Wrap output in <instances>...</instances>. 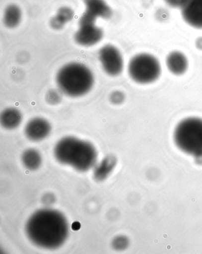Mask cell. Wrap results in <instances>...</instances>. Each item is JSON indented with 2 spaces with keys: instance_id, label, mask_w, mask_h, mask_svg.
<instances>
[{
  "instance_id": "cell-4",
  "label": "cell",
  "mask_w": 202,
  "mask_h": 254,
  "mask_svg": "<svg viewBox=\"0 0 202 254\" xmlns=\"http://www.w3.org/2000/svg\"><path fill=\"white\" fill-rule=\"evenodd\" d=\"M174 140L178 148L195 157H202V119H183L174 131Z\"/></svg>"
},
{
  "instance_id": "cell-12",
  "label": "cell",
  "mask_w": 202,
  "mask_h": 254,
  "mask_svg": "<svg viewBox=\"0 0 202 254\" xmlns=\"http://www.w3.org/2000/svg\"><path fill=\"white\" fill-rule=\"evenodd\" d=\"M23 116L19 110L14 108L4 109L0 116L1 126L7 130L16 129L21 124Z\"/></svg>"
},
{
  "instance_id": "cell-1",
  "label": "cell",
  "mask_w": 202,
  "mask_h": 254,
  "mask_svg": "<svg viewBox=\"0 0 202 254\" xmlns=\"http://www.w3.org/2000/svg\"><path fill=\"white\" fill-rule=\"evenodd\" d=\"M26 234L36 246L57 249L65 243L69 234L66 216L59 211L44 209L33 213L26 222Z\"/></svg>"
},
{
  "instance_id": "cell-17",
  "label": "cell",
  "mask_w": 202,
  "mask_h": 254,
  "mask_svg": "<svg viewBox=\"0 0 202 254\" xmlns=\"http://www.w3.org/2000/svg\"><path fill=\"white\" fill-rule=\"evenodd\" d=\"M127 241L124 237H117L113 239L112 247L116 250L120 251L124 250L127 247Z\"/></svg>"
},
{
  "instance_id": "cell-15",
  "label": "cell",
  "mask_w": 202,
  "mask_h": 254,
  "mask_svg": "<svg viewBox=\"0 0 202 254\" xmlns=\"http://www.w3.org/2000/svg\"><path fill=\"white\" fill-rule=\"evenodd\" d=\"M21 19L20 9L15 5L8 6L4 13V24L9 28H14L20 24Z\"/></svg>"
},
{
  "instance_id": "cell-14",
  "label": "cell",
  "mask_w": 202,
  "mask_h": 254,
  "mask_svg": "<svg viewBox=\"0 0 202 254\" xmlns=\"http://www.w3.org/2000/svg\"><path fill=\"white\" fill-rule=\"evenodd\" d=\"M24 167L30 171H36L41 166L42 158L38 150L29 148L25 150L21 155Z\"/></svg>"
},
{
  "instance_id": "cell-16",
  "label": "cell",
  "mask_w": 202,
  "mask_h": 254,
  "mask_svg": "<svg viewBox=\"0 0 202 254\" xmlns=\"http://www.w3.org/2000/svg\"><path fill=\"white\" fill-rule=\"evenodd\" d=\"M57 18L65 24L72 19L73 13L71 9L68 7H63L60 9L56 16Z\"/></svg>"
},
{
  "instance_id": "cell-8",
  "label": "cell",
  "mask_w": 202,
  "mask_h": 254,
  "mask_svg": "<svg viewBox=\"0 0 202 254\" xmlns=\"http://www.w3.org/2000/svg\"><path fill=\"white\" fill-rule=\"evenodd\" d=\"M184 21L197 29H202V0H183L180 8Z\"/></svg>"
},
{
  "instance_id": "cell-18",
  "label": "cell",
  "mask_w": 202,
  "mask_h": 254,
  "mask_svg": "<svg viewBox=\"0 0 202 254\" xmlns=\"http://www.w3.org/2000/svg\"><path fill=\"white\" fill-rule=\"evenodd\" d=\"M166 4L171 8H180L183 0H164Z\"/></svg>"
},
{
  "instance_id": "cell-2",
  "label": "cell",
  "mask_w": 202,
  "mask_h": 254,
  "mask_svg": "<svg viewBox=\"0 0 202 254\" xmlns=\"http://www.w3.org/2000/svg\"><path fill=\"white\" fill-rule=\"evenodd\" d=\"M54 154L60 163L79 172L88 171L97 164L98 154L94 146L76 137L61 139L55 146Z\"/></svg>"
},
{
  "instance_id": "cell-20",
  "label": "cell",
  "mask_w": 202,
  "mask_h": 254,
  "mask_svg": "<svg viewBox=\"0 0 202 254\" xmlns=\"http://www.w3.org/2000/svg\"><path fill=\"white\" fill-rule=\"evenodd\" d=\"M195 45L198 50L202 51V37H200L197 39Z\"/></svg>"
},
{
  "instance_id": "cell-6",
  "label": "cell",
  "mask_w": 202,
  "mask_h": 254,
  "mask_svg": "<svg viewBox=\"0 0 202 254\" xmlns=\"http://www.w3.org/2000/svg\"><path fill=\"white\" fill-rule=\"evenodd\" d=\"M96 19L97 18L86 11L82 15L79 21V28L74 36L78 45L82 47H91L102 39L103 31L96 25Z\"/></svg>"
},
{
  "instance_id": "cell-10",
  "label": "cell",
  "mask_w": 202,
  "mask_h": 254,
  "mask_svg": "<svg viewBox=\"0 0 202 254\" xmlns=\"http://www.w3.org/2000/svg\"><path fill=\"white\" fill-rule=\"evenodd\" d=\"M165 64L169 71L175 75L184 74L188 69V58L182 52L174 51L167 55Z\"/></svg>"
},
{
  "instance_id": "cell-9",
  "label": "cell",
  "mask_w": 202,
  "mask_h": 254,
  "mask_svg": "<svg viewBox=\"0 0 202 254\" xmlns=\"http://www.w3.org/2000/svg\"><path fill=\"white\" fill-rule=\"evenodd\" d=\"M51 130V125L47 120L42 118H35L27 122L24 128V134L30 140L39 142L47 138Z\"/></svg>"
},
{
  "instance_id": "cell-13",
  "label": "cell",
  "mask_w": 202,
  "mask_h": 254,
  "mask_svg": "<svg viewBox=\"0 0 202 254\" xmlns=\"http://www.w3.org/2000/svg\"><path fill=\"white\" fill-rule=\"evenodd\" d=\"M116 165V159L112 155L105 157L99 164L94 167L93 176L98 182H102L108 179Z\"/></svg>"
},
{
  "instance_id": "cell-7",
  "label": "cell",
  "mask_w": 202,
  "mask_h": 254,
  "mask_svg": "<svg viewBox=\"0 0 202 254\" xmlns=\"http://www.w3.org/2000/svg\"><path fill=\"white\" fill-rule=\"evenodd\" d=\"M99 58L102 68L107 74L116 76L121 74L124 68L123 56L117 48L106 45L100 49Z\"/></svg>"
},
{
  "instance_id": "cell-11",
  "label": "cell",
  "mask_w": 202,
  "mask_h": 254,
  "mask_svg": "<svg viewBox=\"0 0 202 254\" xmlns=\"http://www.w3.org/2000/svg\"><path fill=\"white\" fill-rule=\"evenodd\" d=\"M85 11L96 18L108 19L112 16V10L105 0H83Z\"/></svg>"
},
{
  "instance_id": "cell-5",
  "label": "cell",
  "mask_w": 202,
  "mask_h": 254,
  "mask_svg": "<svg viewBox=\"0 0 202 254\" xmlns=\"http://www.w3.org/2000/svg\"><path fill=\"white\" fill-rule=\"evenodd\" d=\"M128 74L134 82L148 84L157 81L161 74L160 61L154 55L140 53L131 58L128 67Z\"/></svg>"
},
{
  "instance_id": "cell-19",
  "label": "cell",
  "mask_w": 202,
  "mask_h": 254,
  "mask_svg": "<svg viewBox=\"0 0 202 254\" xmlns=\"http://www.w3.org/2000/svg\"><path fill=\"white\" fill-rule=\"evenodd\" d=\"M124 95L120 92H116V93H113L111 97L112 102L115 103H120L124 100Z\"/></svg>"
},
{
  "instance_id": "cell-3",
  "label": "cell",
  "mask_w": 202,
  "mask_h": 254,
  "mask_svg": "<svg viewBox=\"0 0 202 254\" xmlns=\"http://www.w3.org/2000/svg\"><path fill=\"white\" fill-rule=\"evenodd\" d=\"M60 90L70 97L87 94L93 88L94 78L89 68L83 64L71 63L62 67L57 75Z\"/></svg>"
}]
</instances>
